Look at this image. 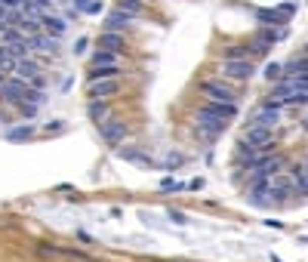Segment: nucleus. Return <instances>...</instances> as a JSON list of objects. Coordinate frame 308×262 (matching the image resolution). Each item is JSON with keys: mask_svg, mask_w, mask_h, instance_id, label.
Here are the masks:
<instances>
[{"mask_svg": "<svg viewBox=\"0 0 308 262\" xmlns=\"http://www.w3.org/2000/svg\"><path fill=\"white\" fill-rule=\"evenodd\" d=\"M28 84H31L34 90H44V87H47V78H44V74H37V78H34V81H28Z\"/></svg>", "mask_w": 308, "mask_h": 262, "instance_id": "nucleus-32", "label": "nucleus"}, {"mask_svg": "<svg viewBox=\"0 0 308 262\" xmlns=\"http://www.w3.org/2000/svg\"><path fill=\"white\" fill-rule=\"evenodd\" d=\"M87 115L93 118V124L102 127V124L108 121V105H105V99H93V102L87 105Z\"/></svg>", "mask_w": 308, "mask_h": 262, "instance_id": "nucleus-16", "label": "nucleus"}, {"mask_svg": "<svg viewBox=\"0 0 308 262\" xmlns=\"http://www.w3.org/2000/svg\"><path fill=\"white\" fill-rule=\"evenodd\" d=\"M268 50H272V41H265V37H259V41L253 44V56H265Z\"/></svg>", "mask_w": 308, "mask_h": 262, "instance_id": "nucleus-27", "label": "nucleus"}, {"mask_svg": "<svg viewBox=\"0 0 308 262\" xmlns=\"http://www.w3.org/2000/svg\"><path fill=\"white\" fill-rule=\"evenodd\" d=\"M225 127H228L225 118H219V115H213V111H207L204 105L198 108V133H201V136L216 139L219 133H225Z\"/></svg>", "mask_w": 308, "mask_h": 262, "instance_id": "nucleus-1", "label": "nucleus"}, {"mask_svg": "<svg viewBox=\"0 0 308 262\" xmlns=\"http://www.w3.org/2000/svg\"><path fill=\"white\" fill-rule=\"evenodd\" d=\"M272 136H275V130H268V127H247L241 142L256 145V148H272Z\"/></svg>", "mask_w": 308, "mask_h": 262, "instance_id": "nucleus-7", "label": "nucleus"}, {"mask_svg": "<svg viewBox=\"0 0 308 262\" xmlns=\"http://www.w3.org/2000/svg\"><path fill=\"white\" fill-rule=\"evenodd\" d=\"M268 192H272V198H275V201H287V198L296 192V185H293V176H287V173H278V176H272V182H268Z\"/></svg>", "mask_w": 308, "mask_h": 262, "instance_id": "nucleus-4", "label": "nucleus"}, {"mask_svg": "<svg viewBox=\"0 0 308 262\" xmlns=\"http://www.w3.org/2000/svg\"><path fill=\"white\" fill-rule=\"evenodd\" d=\"M87 47H90V41H87V37H81V41H77V44H74V53H84Z\"/></svg>", "mask_w": 308, "mask_h": 262, "instance_id": "nucleus-33", "label": "nucleus"}, {"mask_svg": "<svg viewBox=\"0 0 308 262\" xmlns=\"http://www.w3.org/2000/svg\"><path fill=\"white\" fill-rule=\"evenodd\" d=\"M121 158H124V161H133V164H139V167H154V161H151L148 155L136 152V148H121Z\"/></svg>", "mask_w": 308, "mask_h": 262, "instance_id": "nucleus-19", "label": "nucleus"}, {"mask_svg": "<svg viewBox=\"0 0 308 262\" xmlns=\"http://www.w3.org/2000/svg\"><path fill=\"white\" fill-rule=\"evenodd\" d=\"M133 19L136 16H130V13H124V10H114V13H108L105 16V31H114V34H121V31H127L130 25H133Z\"/></svg>", "mask_w": 308, "mask_h": 262, "instance_id": "nucleus-8", "label": "nucleus"}, {"mask_svg": "<svg viewBox=\"0 0 308 262\" xmlns=\"http://www.w3.org/2000/svg\"><path fill=\"white\" fill-rule=\"evenodd\" d=\"M13 142H25V139H31L34 136V127H28V124H22V127H16V130H10L7 133Z\"/></svg>", "mask_w": 308, "mask_h": 262, "instance_id": "nucleus-23", "label": "nucleus"}, {"mask_svg": "<svg viewBox=\"0 0 308 262\" xmlns=\"http://www.w3.org/2000/svg\"><path fill=\"white\" fill-rule=\"evenodd\" d=\"M265 78H268V84H278V81L284 78V68H281L278 62H268V65H265Z\"/></svg>", "mask_w": 308, "mask_h": 262, "instance_id": "nucleus-24", "label": "nucleus"}, {"mask_svg": "<svg viewBox=\"0 0 308 262\" xmlns=\"http://www.w3.org/2000/svg\"><path fill=\"white\" fill-rule=\"evenodd\" d=\"M102 10H105V7H102V0H93V4L87 7V13H90V16H99Z\"/></svg>", "mask_w": 308, "mask_h": 262, "instance_id": "nucleus-30", "label": "nucleus"}, {"mask_svg": "<svg viewBox=\"0 0 308 262\" xmlns=\"http://www.w3.org/2000/svg\"><path fill=\"white\" fill-rule=\"evenodd\" d=\"M275 198H272V192L268 189H250V204L253 207H268Z\"/></svg>", "mask_w": 308, "mask_h": 262, "instance_id": "nucleus-21", "label": "nucleus"}, {"mask_svg": "<svg viewBox=\"0 0 308 262\" xmlns=\"http://www.w3.org/2000/svg\"><path fill=\"white\" fill-rule=\"evenodd\" d=\"M256 19H259L262 25H272V28H278V25H284V22H287V16H284L281 10H259V13H256Z\"/></svg>", "mask_w": 308, "mask_h": 262, "instance_id": "nucleus-17", "label": "nucleus"}, {"mask_svg": "<svg viewBox=\"0 0 308 262\" xmlns=\"http://www.w3.org/2000/svg\"><path fill=\"white\" fill-rule=\"evenodd\" d=\"M204 108L207 111H213V115H219V118H225V121H231V118H238V102H204Z\"/></svg>", "mask_w": 308, "mask_h": 262, "instance_id": "nucleus-10", "label": "nucleus"}, {"mask_svg": "<svg viewBox=\"0 0 308 262\" xmlns=\"http://www.w3.org/2000/svg\"><path fill=\"white\" fill-rule=\"evenodd\" d=\"M118 74H121V65H99V68H93L90 81H114Z\"/></svg>", "mask_w": 308, "mask_h": 262, "instance_id": "nucleus-18", "label": "nucleus"}, {"mask_svg": "<svg viewBox=\"0 0 308 262\" xmlns=\"http://www.w3.org/2000/svg\"><path fill=\"white\" fill-rule=\"evenodd\" d=\"M118 93V81H90V99H108Z\"/></svg>", "mask_w": 308, "mask_h": 262, "instance_id": "nucleus-11", "label": "nucleus"}, {"mask_svg": "<svg viewBox=\"0 0 308 262\" xmlns=\"http://www.w3.org/2000/svg\"><path fill=\"white\" fill-rule=\"evenodd\" d=\"M281 121V108H275V105H262L259 111H256V115L250 118V124L247 127H268V130H275V124Z\"/></svg>", "mask_w": 308, "mask_h": 262, "instance_id": "nucleus-5", "label": "nucleus"}, {"mask_svg": "<svg viewBox=\"0 0 308 262\" xmlns=\"http://www.w3.org/2000/svg\"><path fill=\"white\" fill-rule=\"evenodd\" d=\"M99 130H102V139H105V142H111V145H114V142H124V136H127V124L111 121V118H108Z\"/></svg>", "mask_w": 308, "mask_h": 262, "instance_id": "nucleus-9", "label": "nucleus"}, {"mask_svg": "<svg viewBox=\"0 0 308 262\" xmlns=\"http://www.w3.org/2000/svg\"><path fill=\"white\" fill-rule=\"evenodd\" d=\"M161 189H164V192H170V189H173V192H176V189H182V185H179V182H176V179H170V176H167V179H164V182H161Z\"/></svg>", "mask_w": 308, "mask_h": 262, "instance_id": "nucleus-29", "label": "nucleus"}, {"mask_svg": "<svg viewBox=\"0 0 308 262\" xmlns=\"http://www.w3.org/2000/svg\"><path fill=\"white\" fill-rule=\"evenodd\" d=\"M99 65H118V53H111V50H99V53L93 56V68H99Z\"/></svg>", "mask_w": 308, "mask_h": 262, "instance_id": "nucleus-22", "label": "nucleus"}, {"mask_svg": "<svg viewBox=\"0 0 308 262\" xmlns=\"http://www.w3.org/2000/svg\"><path fill=\"white\" fill-rule=\"evenodd\" d=\"M118 10H124V13H130V16H139V13H142V0H121Z\"/></svg>", "mask_w": 308, "mask_h": 262, "instance_id": "nucleus-26", "label": "nucleus"}, {"mask_svg": "<svg viewBox=\"0 0 308 262\" xmlns=\"http://www.w3.org/2000/svg\"><path fill=\"white\" fill-rule=\"evenodd\" d=\"M204 96L213 99V102H235V99H238L235 90H231L228 84H222V81H207V84H204Z\"/></svg>", "mask_w": 308, "mask_h": 262, "instance_id": "nucleus-6", "label": "nucleus"}, {"mask_svg": "<svg viewBox=\"0 0 308 262\" xmlns=\"http://www.w3.org/2000/svg\"><path fill=\"white\" fill-rule=\"evenodd\" d=\"M37 108H41V105H34V102H19V111H22L25 118H34V115H37Z\"/></svg>", "mask_w": 308, "mask_h": 262, "instance_id": "nucleus-28", "label": "nucleus"}, {"mask_svg": "<svg viewBox=\"0 0 308 262\" xmlns=\"http://www.w3.org/2000/svg\"><path fill=\"white\" fill-rule=\"evenodd\" d=\"M41 22H44V31H47V34H53V37H62V34L68 31L65 19H59V16H50V13H44V16H41Z\"/></svg>", "mask_w": 308, "mask_h": 262, "instance_id": "nucleus-14", "label": "nucleus"}, {"mask_svg": "<svg viewBox=\"0 0 308 262\" xmlns=\"http://www.w3.org/2000/svg\"><path fill=\"white\" fill-rule=\"evenodd\" d=\"M99 47H102V50H111V53H124V34L105 31V34L99 37Z\"/></svg>", "mask_w": 308, "mask_h": 262, "instance_id": "nucleus-15", "label": "nucleus"}, {"mask_svg": "<svg viewBox=\"0 0 308 262\" xmlns=\"http://www.w3.org/2000/svg\"><path fill=\"white\" fill-rule=\"evenodd\" d=\"M293 185H296V192L308 195V164H302V167L293 170Z\"/></svg>", "mask_w": 308, "mask_h": 262, "instance_id": "nucleus-20", "label": "nucleus"}, {"mask_svg": "<svg viewBox=\"0 0 308 262\" xmlns=\"http://www.w3.org/2000/svg\"><path fill=\"white\" fill-rule=\"evenodd\" d=\"M56 47H59V37H53V34H34V37H31V50L56 53Z\"/></svg>", "mask_w": 308, "mask_h": 262, "instance_id": "nucleus-13", "label": "nucleus"}, {"mask_svg": "<svg viewBox=\"0 0 308 262\" xmlns=\"http://www.w3.org/2000/svg\"><path fill=\"white\" fill-rule=\"evenodd\" d=\"M278 10H281L284 16H293V13H296V4H293V0H287V4H281Z\"/></svg>", "mask_w": 308, "mask_h": 262, "instance_id": "nucleus-31", "label": "nucleus"}, {"mask_svg": "<svg viewBox=\"0 0 308 262\" xmlns=\"http://www.w3.org/2000/svg\"><path fill=\"white\" fill-rule=\"evenodd\" d=\"M28 93H31V84L22 81V78H16V74H13V78H7V84L0 87V99H7V102H13V105L25 102Z\"/></svg>", "mask_w": 308, "mask_h": 262, "instance_id": "nucleus-2", "label": "nucleus"}, {"mask_svg": "<svg viewBox=\"0 0 308 262\" xmlns=\"http://www.w3.org/2000/svg\"><path fill=\"white\" fill-rule=\"evenodd\" d=\"M37 74H41V65H37L31 56L28 59H19L16 62V78H22V81H34Z\"/></svg>", "mask_w": 308, "mask_h": 262, "instance_id": "nucleus-12", "label": "nucleus"}, {"mask_svg": "<svg viewBox=\"0 0 308 262\" xmlns=\"http://www.w3.org/2000/svg\"><path fill=\"white\" fill-rule=\"evenodd\" d=\"M90 4H93V0H74V7H77V10H84V13H87Z\"/></svg>", "mask_w": 308, "mask_h": 262, "instance_id": "nucleus-35", "label": "nucleus"}, {"mask_svg": "<svg viewBox=\"0 0 308 262\" xmlns=\"http://www.w3.org/2000/svg\"><path fill=\"white\" fill-rule=\"evenodd\" d=\"M182 164V155H167V167H179Z\"/></svg>", "mask_w": 308, "mask_h": 262, "instance_id": "nucleus-34", "label": "nucleus"}, {"mask_svg": "<svg viewBox=\"0 0 308 262\" xmlns=\"http://www.w3.org/2000/svg\"><path fill=\"white\" fill-rule=\"evenodd\" d=\"M235 59H247V47H228V50H222V62H235Z\"/></svg>", "mask_w": 308, "mask_h": 262, "instance_id": "nucleus-25", "label": "nucleus"}, {"mask_svg": "<svg viewBox=\"0 0 308 262\" xmlns=\"http://www.w3.org/2000/svg\"><path fill=\"white\" fill-rule=\"evenodd\" d=\"M222 74H228L231 81H250L256 74V68L250 59H235V62H222Z\"/></svg>", "mask_w": 308, "mask_h": 262, "instance_id": "nucleus-3", "label": "nucleus"}]
</instances>
